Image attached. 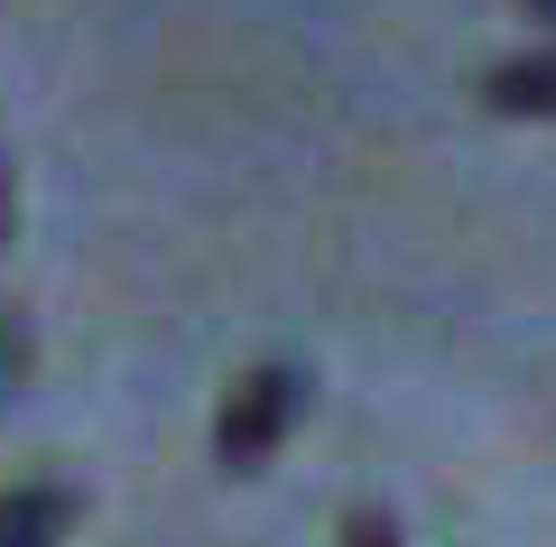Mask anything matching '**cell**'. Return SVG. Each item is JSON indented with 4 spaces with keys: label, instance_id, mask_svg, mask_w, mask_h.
Here are the masks:
<instances>
[{
    "label": "cell",
    "instance_id": "obj_4",
    "mask_svg": "<svg viewBox=\"0 0 556 547\" xmlns=\"http://www.w3.org/2000/svg\"><path fill=\"white\" fill-rule=\"evenodd\" d=\"M20 381H28V334H20V315L0 307V399L20 390Z\"/></svg>",
    "mask_w": 556,
    "mask_h": 547
},
{
    "label": "cell",
    "instance_id": "obj_7",
    "mask_svg": "<svg viewBox=\"0 0 556 547\" xmlns=\"http://www.w3.org/2000/svg\"><path fill=\"white\" fill-rule=\"evenodd\" d=\"M519 10H529V20H538V28H556V0H519Z\"/></svg>",
    "mask_w": 556,
    "mask_h": 547
},
{
    "label": "cell",
    "instance_id": "obj_1",
    "mask_svg": "<svg viewBox=\"0 0 556 547\" xmlns=\"http://www.w3.org/2000/svg\"><path fill=\"white\" fill-rule=\"evenodd\" d=\"M298 418H306V372H298V362H251V372L223 390V418H214L223 473H260L278 446H288Z\"/></svg>",
    "mask_w": 556,
    "mask_h": 547
},
{
    "label": "cell",
    "instance_id": "obj_5",
    "mask_svg": "<svg viewBox=\"0 0 556 547\" xmlns=\"http://www.w3.org/2000/svg\"><path fill=\"white\" fill-rule=\"evenodd\" d=\"M343 547H408V538H399L380 510H353V520H343Z\"/></svg>",
    "mask_w": 556,
    "mask_h": 547
},
{
    "label": "cell",
    "instance_id": "obj_3",
    "mask_svg": "<svg viewBox=\"0 0 556 547\" xmlns=\"http://www.w3.org/2000/svg\"><path fill=\"white\" fill-rule=\"evenodd\" d=\"M482 102L501 121H556V57H510L482 75Z\"/></svg>",
    "mask_w": 556,
    "mask_h": 547
},
{
    "label": "cell",
    "instance_id": "obj_2",
    "mask_svg": "<svg viewBox=\"0 0 556 547\" xmlns=\"http://www.w3.org/2000/svg\"><path fill=\"white\" fill-rule=\"evenodd\" d=\"M84 520V492L56 473H28V483H0V547H65Z\"/></svg>",
    "mask_w": 556,
    "mask_h": 547
},
{
    "label": "cell",
    "instance_id": "obj_6",
    "mask_svg": "<svg viewBox=\"0 0 556 547\" xmlns=\"http://www.w3.org/2000/svg\"><path fill=\"white\" fill-rule=\"evenodd\" d=\"M10 233H20V186H10V158H0V251H10Z\"/></svg>",
    "mask_w": 556,
    "mask_h": 547
}]
</instances>
